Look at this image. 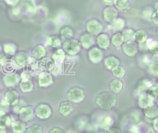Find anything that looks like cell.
<instances>
[{"label":"cell","mask_w":158,"mask_h":133,"mask_svg":"<svg viewBox=\"0 0 158 133\" xmlns=\"http://www.w3.org/2000/svg\"><path fill=\"white\" fill-rule=\"evenodd\" d=\"M19 80H20V76H19L15 72L5 74L3 77V82H4L5 86H6L8 88H13L16 85L19 84L20 83Z\"/></svg>","instance_id":"obj_9"},{"label":"cell","mask_w":158,"mask_h":133,"mask_svg":"<svg viewBox=\"0 0 158 133\" xmlns=\"http://www.w3.org/2000/svg\"><path fill=\"white\" fill-rule=\"evenodd\" d=\"M34 115H35V110L33 109L32 106H24L19 113V119L23 122H28V121L31 120L33 118Z\"/></svg>","instance_id":"obj_11"},{"label":"cell","mask_w":158,"mask_h":133,"mask_svg":"<svg viewBox=\"0 0 158 133\" xmlns=\"http://www.w3.org/2000/svg\"><path fill=\"white\" fill-rule=\"evenodd\" d=\"M148 40V33L145 30L143 29H139L135 31L134 34V41L139 44H145Z\"/></svg>","instance_id":"obj_18"},{"label":"cell","mask_w":158,"mask_h":133,"mask_svg":"<svg viewBox=\"0 0 158 133\" xmlns=\"http://www.w3.org/2000/svg\"><path fill=\"white\" fill-rule=\"evenodd\" d=\"M125 43V39L123 37L122 32H115L112 35L111 38V44L113 46H115L116 48H119L120 46H122Z\"/></svg>","instance_id":"obj_20"},{"label":"cell","mask_w":158,"mask_h":133,"mask_svg":"<svg viewBox=\"0 0 158 133\" xmlns=\"http://www.w3.org/2000/svg\"><path fill=\"white\" fill-rule=\"evenodd\" d=\"M5 2L7 4V5H9V6H15L18 3H19V0H5Z\"/></svg>","instance_id":"obj_51"},{"label":"cell","mask_w":158,"mask_h":133,"mask_svg":"<svg viewBox=\"0 0 158 133\" xmlns=\"http://www.w3.org/2000/svg\"><path fill=\"white\" fill-rule=\"evenodd\" d=\"M156 57H157V60H158V56H156Z\"/></svg>","instance_id":"obj_63"},{"label":"cell","mask_w":158,"mask_h":133,"mask_svg":"<svg viewBox=\"0 0 158 133\" xmlns=\"http://www.w3.org/2000/svg\"><path fill=\"white\" fill-rule=\"evenodd\" d=\"M19 102V93L14 89H9L5 93L4 97L2 98V104L1 105H5L7 106H14Z\"/></svg>","instance_id":"obj_5"},{"label":"cell","mask_w":158,"mask_h":133,"mask_svg":"<svg viewBox=\"0 0 158 133\" xmlns=\"http://www.w3.org/2000/svg\"><path fill=\"white\" fill-rule=\"evenodd\" d=\"M0 121H1V127H4V128L11 127V125L13 123L11 118L9 116H7V114L5 115V116H2Z\"/></svg>","instance_id":"obj_40"},{"label":"cell","mask_w":158,"mask_h":133,"mask_svg":"<svg viewBox=\"0 0 158 133\" xmlns=\"http://www.w3.org/2000/svg\"><path fill=\"white\" fill-rule=\"evenodd\" d=\"M152 22L155 24V25H157L158 26V10H155L153 15H152V19H151Z\"/></svg>","instance_id":"obj_49"},{"label":"cell","mask_w":158,"mask_h":133,"mask_svg":"<svg viewBox=\"0 0 158 133\" xmlns=\"http://www.w3.org/2000/svg\"><path fill=\"white\" fill-rule=\"evenodd\" d=\"M102 2H103L105 5H106V6H112V5H114L115 0H102Z\"/></svg>","instance_id":"obj_56"},{"label":"cell","mask_w":158,"mask_h":133,"mask_svg":"<svg viewBox=\"0 0 158 133\" xmlns=\"http://www.w3.org/2000/svg\"><path fill=\"white\" fill-rule=\"evenodd\" d=\"M73 34H74L73 30H72L70 27H69V26H65V27H63V28L60 30V37H61V39H62L64 42L67 41V40L72 39Z\"/></svg>","instance_id":"obj_27"},{"label":"cell","mask_w":158,"mask_h":133,"mask_svg":"<svg viewBox=\"0 0 158 133\" xmlns=\"http://www.w3.org/2000/svg\"><path fill=\"white\" fill-rule=\"evenodd\" d=\"M97 46L101 49H107L110 45V38L107 33H101L96 37Z\"/></svg>","instance_id":"obj_16"},{"label":"cell","mask_w":158,"mask_h":133,"mask_svg":"<svg viewBox=\"0 0 158 133\" xmlns=\"http://www.w3.org/2000/svg\"><path fill=\"white\" fill-rule=\"evenodd\" d=\"M154 101H155V99L152 98L147 93H143V94H140V97H139V106L142 108L146 109V108L154 106Z\"/></svg>","instance_id":"obj_15"},{"label":"cell","mask_w":158,"mask_h":133,"mask_svg":"<svg viewBox=\"0 0 158 133\" xmlns=\"http://www.w3.org/2000/svg\"><path fill=\"white\" fill-rule=\"evenodd\" d=\"M80 42L81 44V46L85 49H89V48H92L95 43V40H94V35L90 34V33H83L81 35L80 37Z\"/></svg>","instance_id":"obj_14"},{"label":"cell","mask_w":158,"mask_h":133,"mask_svg":"<svg viewBox=\"0 0 158 133\" xmlns=\"http://www.w3.org/2000/svg\"><path fill=\"white\" fill-rule=\"evenodd\" d=\"M33 88H34V84L31 81H21L19 83V89L24 94L32 92Z\"/></svg>","instance_id":"obj_30"},{"label":"cell","mask_w":158,"mask_h":133,"mask_svg":"<svg viewBox=\"0 0 158 133\" xmlns=\"http://www.w3.org/2000/svg\"><path fill=\"white\" fill-rule=\"evenodd\" d=\"M153 126H154L155 131L158 133V118L154 119V121H153Z\"/></svg>","instance_id":"obj_55"},{"label":"cell","mask_w":158,"mask_h":133,"mask_svg":"<svg viewBox=\"0 0 158 133\" xmlns=\"http://www.w3.org/2000/svg\"><path fill=\"white\" fill-rule=\"evenodd\" d=\"M45 44L46 45L52 47V48H59L63 44H61V39L55 36V35H50L45 39Z\"/></svg>","instance_id":"obj_24"},{"label":"cell","mask_w":158,"mask_h":133,"mask_svg":"<svg viewBox=\"0 0 158 133\" xmlns=\"http://www.w3.org/2000/svg\"><path fill=\"white\" fill-rule=\"evenodd\" d=\"M10 60H11L10 56H7V55H6V54L2 55V56H1V60H0L1 66H4L5 64H6V63H7L8 61H10Z\"/></svg>","instance_id":"obj_48"},{"label":"cell","mask_w":158,"mask_h":133,"mask_svg":"<svg viewBox=\"0 0 158 133\" xmlns=\"http://www.w3.org/2000/svg\"><path fill=\"white\" fill-rule=\"evenodd\" d=\"M113 124H114V120L110 117H107V116L101 118L100 120L98 121L99 128L104 131H108L109 129H111Z\"/></svg>","instance_id":"obj_22"},{"label":"cell","mask_w":158,"mask_h":133,"mask_svg":"<svg viewBox=\"0 0 158 133\" xmlns=\"http://www.w3.org/2000/svg\"><path fill=\"white\" fill-rule=\"evenodd\" d=\"M65 59H66V52L63 49H57L52 55V60L54 61V63L57 65L62 66V63L64 62Z\"/></svg>","instance_id":"obj_21"},{"label":"cell","mask_w":158,"mask_h":133,"mask_svg":"<svg viewBox=\"0 0 158 133\" xmlns=\"http://www.w3.org/2000/svg\"><path fill=\"white\" fill-rule=\"evenodd\" d=\"M35 116L41 119V120H44V119H48L51 116H52V108L49 105L42 103L40 105H38L35 107Z\"/></svg>","instance_id":"obj_6"},{"label":"cell","mask_w":158,"mask_h":133,"mask_svg":"<svg viewBox=\"0 0 158 133\" xmlns=\"http://www.w3.org/2000/svg\"><path fill=\"white\" fill-rule=\"evenodd\" d=\"M19 69V66L16 64V62H15V60L14 59H11L10 61H8L6 64H5L4 66H2V69H3V71L6 73V74H7V73H13L16 69Z\"/></svg>","instance_id":"obj_31"},{"label":"cell","mask_w":158,"mask_h":133,"mask_svg":"<svg viewBox=\"0 0 158 133\" xmlns=\"http://www.w3.org/2000/svg\"><path fill=\"white\" fill-rule=\"evenodd\" d=\"M23 6H24V8L26 9V11H27V12L31 13V14L35 13V12H36V10H37L36 6H35L32 2H30V1L25 2V3L23 4Z\"/></svg>","instance_id":"obj_41"},{"label":"cell","mask_w":158,"mask_h":133,"mask_svg":"<svg viewBox=\"0 0 158 133\" xmlns=\"http://www.w3.org/2000/svg\"><path fill=\"white\" fill-rule=\"evenodd\" d=\"M131 132V133H139L140 132V129L137 127V125H132L130 129Z\"/></svg>","instance_id":"obj_52"},{"label":"cell","mask_w":158,"mask_h":133,"mask_svg":"<svg viewBox=\"0 0 158 133\" xmlns=\"http://www.w3.org/2000/svg\"><path fill=\"white\" fill-rule=\"evenodd\" d=\"M30 58H31V56H30V55L27 52L20 51V52H19V53L16 54L14 60H15L16 64L19 66V68L25 69L27 67L29 61H30Z\"/></svg>","instance_id":"obj_12"},{"label":"cell","mask_w":158,"mask_h":133,"mask_svg":"<svg viewBox=\"0 0 158 133\" xmlns=\"http://www.w3.org/2000/svg\"><path fill=\"white\" fill-rule=\"evenodd\" d=\"M122 50L126 56H128L130 57H133L134 56L137 55L139 49H138L137 44L133 41H130V42L124 43V44L122 45Z\"/></svg>","instance_id":"obj_13"},{"label":"cell","mask_w":158,"mask_h":133,"mask_svg":"<svg viewBox=\"0 0 158 133\" xmlns=\"http://www.w3.org/2000/svg\"><path fill=\"white\" fill-rule=\"evenodd\" d=\"M0 131H1V133H6V128L0 126Z\"/></svg>","instance_id":"obj_57"},{"label":"cell","mask_w":158,"mask_h":133,"mask_svg":"<svg viewBox=\"0 0 158 133\" xmlns=\"http://www.w3.org/2000/svg\"><path fill=\"white\" fill-rule=\"evenodd\" d=\"M3 51L6 55L12 56L17 52V46L12 43H6L3 44Z\"/></svg>","instance_id":"obj_33"},{"label":"cell","mask_w":158,"mask_h":133,"mask_svg":"<svg viewBox=\"0 0 158 133\" xmlns=\"http://www.w3.org/2000/svg\"><path fill=\"white\" fill-rule=\"evenodd\" d=\"M144 116L147 118H156L158 117V108L155 106H152L144 109Z\"/></svg>","instance_id":"obj_34"},{"label":"cell","mask_w":158,"mask_h":133,"mask_svg":"<svg viewBox=\"0 0 158 133\" xmlns=\"http://www.w3.org/2000/svg\"><path fill=\"white\" fill-rule=\"evenodd\" d=\"M152 98L158 99V84H154L147 92H146Z\"/></svg>","instance_id":"obj_42"},{"label":"cell","mask_w":158,"mask_h":133,"mask_svg":"<svg viewBox=\"0 0 158 133\" xmlns=\"http://www.w3.org/2000/svg\"><path fill=\"white\" fill-rule=\"evenodd\" d=\"M73 110H74L73 106H72L71 102H69V101H63L59 106V112L64 117H68V116L71 115Z\"/></svg>","instance_id":"obj_17"},{"label":"cell","mask_w":158,"mask_h":133,"mask_svg":"<svg viewBox=\"0 0 158 133\" xmlns=\"http://www.w3.org/2000/svg\"><path fill=\"white\" fill-rule=\"evenodd\" d=\"M155 8H156V10H158V1L155 3Z\"/></svg>","instance_id":"obj_58"},{"label":"cell","mask_w":158,"mask_h":133,"mask_svg":"<svg viewBox=\"0 0 158 133\" xmlns=\"http://www.w3.org/2000/svg\"><path fill=\"white\" fill-rule=\"evenodd\" d=\"M94 133H107V132H105V131H95Z\"/></svg>","instance_id":"obj_59"},{"label":"cell","mask_w":158,"mask_h":133,"mask_svg":"<svg viewBox=\"0 0 158 133\" xmlns=\"http://www.w3.org/2000/svg\"><path fill=\"white\" fill-rule=\"evenodd\" d=\"M154 11L151 7H146L145 9H143L142 11V17L145 19H152V15H153Z\"/></svg>","instance_id":"obj_43"},{"label":"cell","mask_w":158,"mask_h":133,"mask_svg":"<svg viewBox=\"0 0 158 133\" xmlns=\"http://www.w3.org/2000/svg\"><path fill=\"white\" fill-rule=\"evenodd\" d=\"M152 86H153V84H152L151 81L145 79V80H143V81L140 82L139 87H138V90H139V91H142V92H144V91L147 92Z\"/></svg>","instance_id":"obj_39"},{"label":"cell","mask_w":158,"mask_h":133,"mask_svg":"<svg viewBox=\"0 0 158 133\" xmlns=\"http://www.w3.org/2000/svg\"><path fill=\"white\" fill-rule=\"evenodd\" d=\"M112 74L116 79H121L125 76L126 74V69L122 66H118L115 69H112Z\"/></svg>","instance_id":"obj_36"},{"label":"cell","mask_w":158,"mask_h":133,"mask_svg":"<svg viewBox=\"0 0 158 133\" xmlns=\"http://www.w3.org/2000/svg\"><path fill=\"white\" fill-rule=\"evenodd\" d=\"M28 133H43V128L41 125L38 124H34L32 126H31L28 130H27Z\"/></svg>","instance_id":"obj_44"},{"label":"cell","mask_w":158,"mask_h":133,"mask_svg":"<svg viewBox=\"0 0 158 133\" xmlns=\"http://www.w3.org/2000/svg\"><path fill=\"white\" fill-rule=\"evenodd\" d=\"M49 133H65V131L62 130V129H59V128H54V129H52Z\"/></svg>","instance_id":"obj_53"},{"label":"cell","mask_w":158,"mask_h":133,"mask_svg":"<svg viewBox=\"0 0 158 133\" xmlns=\"http://www.w3.org/2000/svg\"><path fill=\"white\" fill-rule=\"evenodd\" d=\"M88 57L91 62L94 64H98L103 60L104 52L99 47H92L88 52Z\"/></svg>","instance_id":"obj_10"},{"label":"cell","mask_w":158,"mask_h":133,"mask_svg":"<svg viewBox=\"0 0 158 133\" xmlns=\"http://www.w3.org/2000/svg\"><path fill=\"white\" fill-rule=\"evenodd\" d=\"M104 63H105V66L106 67L107 69L112 70V69H115L116 67L119 66L120 61H119V59H118L117 56H107V57L105 59Z\"/></svg>","instance_id":"obj_19"},{"label":"cell","mask_w":158,"mask_h":133,"mask_svg":"<svg viewBox=\"0 0 158 133\" xmlns=\"http://www.w3.org/2000/svg\"><path fill=\"white\" fill-rule=\"evenodd\" d=\"M156 36H157V39H158V29H157V31H156Z\"/></svg>","instance_id":"obj_61"},{"label":"cell","mask_w":158,"mask_h":133,"mask_svg":"<svg viewBox=\"0 0 158 133\" xmlns=\"http://www.w3.org/2000/svg\"><path fill=\"white\" fill-rule=\"evenodd\" d=\"M66 96L69 102L74 104H80L85 99V92L82 88L74 86L69 89Z\"/></svg>","instance_id":"obj_2"},{"label":"cell","mask_w":158,"mask_h":133,"mask_svg":"<svg viewBox=\"0 0 158 133\" xmlns=\"http://www.w3.org/2000/svg\"><path fill=\"white\" fill-rule=\"evenodd\" d=\"M156 67H157V71H158V60H156Z\"/></svg>","instance_id":"obj_60"},{"label":"cell","mask_w":158,"mask_h":133,"mask_svg":"<svg viewBox=\"0 0 158 133\" xmlns=\"http://www.w3.org/2000/svg\"><path fill=\"white\" fill-rule=\"evenodd\" d=\"M96 105L102 110H110L116 106L117 97L114 93L103 92L99 94L96 97Z\"/></svg>","instance_id":"obj_1"},{"label":"cell","mask_w":158,"mask_h":133,"mask_svg":"<svg viewBox=\"0 0 158 133\" xmlns=\"http://www.w3.org/2000/svg\"><path fill=\"white\" fill-rule=\"evenodd\" d=\"M46 48L44 45H37L32 50V56L36 59H42L46 56Z\"/></svg>","instance_id":"obj_26"},{"label":"cell","mask_w":158,"mask_h":133,"mask_svg":"<svg viewBox=\"0 0 158 133\" xmlns=\"http://www.w3.org/2000/svg\"><path fill=\"white\" fill-rule=\"evenodd\" d=\"M24 106H26V103H25V101H23V100H19V102L16 106H12V108H13V112H14V113H19V112H20V110H21Z\"/></svg>","instance_id":"obj_46"},{"label":"cell","mask_w":158,"mask_h":133,"mask_svg":"<svg viewBox=\"0 0 158 133\" xmlns=\"http://www.w3.org/2000/svg\"><path fill=\"white\" fill-rule=\"evenodd\" d=\"M141 61H142L145 66H149V65L154 61V60H152V59H151V57H150L148 55H144V56H143V57H142Z\"/></svg>","instance_id":"obj_47"},{"label":"cell","mask_w":158,"mask_h":133,"mask_svg":"<svg viewBox=\"0 0 158 133\" xmlns=\"http://www.w3.org/2000/svg\"><path fill=\"white\" fill-rule=\"evenodd\" d=\"M62 47L69 56H76L81 49V44L77 39H69L63 43Z\"/></svg>","instance_id":"obj_3"},{"label":"cell","mask_w":158,"mask_h":133,"mask_svg":"<svg viewBox=\"0 0 158 133\" xmlns=\"http://www.w3.org/2000/svg\"><path fill=\"white\" fill-rule=\"evenodd\" d=\"M85 29H86V31L92 35H96L98 36L99 34L103 33V31H104V25L102 24V22H100L98 19H89L87 22H86V25H85Z\"/></svg>","instance_id":"obj_4"},{"label":"cell","mask_w":158,"mask_h":133,"mask_svg":"<svg viewBox=\"0 0 158 133\" xmlns=\"http://www.w3.org/2000/svg\"><path fill=\"white\" fill-rule=\"evenodd\" d=\"M147 44V50L153 55V56H158V41L154 39H148L146 42Z\"/></svg>","instance_id":"obj_29"},{"label":"cell","mask_w":158,"mask_h":133,"mask_svg":"<svg viewBox=\"0 0 158 133\" xmlns=\"http://www.w3.org/2000/svg\"><path fill=\"white\" fill-rule=\"evenodd\" d=\"M107 133H122L121 131L119 129H117V128H111L107 131Z\"/></svg>","instance_id":"obj_54"},{"label":"cell","mask_w":158,"mask_h":133,"mask_svg":"<svg viewBox=\"0 0 158 133\" xmlns=\"http://www.w3.org/2000/svg\"><path fill=\"white\" fill-rule=\"evenodd\" d=\"M26 124L23 121H14L11 125L13 133H24L26 131Z\"/></svg>","instance_id":"obj_28"},{"label":"cell","mask_w":158,"mask_h":133,"mask_svg":"<svg viewBox=\"0 0 158 133\" xmlns=\"http://www.w3.org/2000/svg\"><path fill=\"white\" fill-rule=\"evenodd\" d=\"M114 6L118 11H125L130 8L131 2H130V0H115Z\"/></svg>","instance_id":"obj_32"},{"label":"cell","mask_w":158,"mask_h":133,"mask_svg":"<svg viewBox=\"0 0 158 133\" xmlns=\"http://www.w3.org/2000/svg\"><path fill=\"white\" fill-rule=\"evenodd\" d=\"M20 11H21V8L19 6H14L12 7L11 9V13L12 15H15V16H19L20 14Z\"/></svg>","instance_id":"obj_50"},{"label":"cell","mask_w":158,"mask_h":133,"mask_svg":"<svg viewBox=\"0 0 158 133\" xmlns=\"http://www.w3.org/2000/svg\"><path fill=\"white\" fill-rule=\"evenodd\" d=\"M68 133H74V132H72V131H69Z\"/></svg>","instance_id":"obj_62"},{"label":"cell","mask_w":158,"mask_h":133,"mask_svg":"<svg viewBox=\"0 0 158 133\" xmlns=\"http://www.w3.org/2000/svg\"><path fill=\"white\" fill-rule=\"evenodd\" d=\"M118 10L113 6H106L103 11L104 20L107 23H112L118 18Z\"/></svg>","instance_id":"obj_8"},{"label":"cell","mask_w":158,"mask_h":133,"mask_svg":"<svg viewBox=\"0 0 158 133\" xmlns=\"http://www.w3.org/2000/svg\"><path fill=\"white\" fill-rule=\"evenodd\" d=\"M125 25H126V21L123 18L118 17L112 23H111V28L112 31H116V32H119L120 31L125 29Z\"/></svg>","instance_id":"obj_23"},{"label":"cell","mask_w":158,"mask_h":133,"mask_svg":"<svg viewBox=\"0 0 158 133\" xmlns=\"http://www.w3.org/2000/svg\"><path fill=\"white\" fill-rule=\"evenodd\" d=\"M109 88H110L112 93L119 94L123 89V82L119 79H114L109 83Z\"/></svg>","instance_id":"obj_25"},{"label":"cell","mask_w":158,"mask_h":133,"mask_svg":"<svg viewBox=\"0 0 158 133\" xmlns=\"http://www.w3.org/2000/svg\"><path fill=\"white\" fill-rule=\"evenodd\" d=\"M48 72H50L53 76H58L61 74L62 72V66L61 65H57L56 63H53L48 70Z\"/></svg>","instance_id":"obj_38"},{"label":"cell","mask_w":158,"mask_h":133,"mask_svg":"<svg viewBox=\"0 0 158 133\" xmlns=\"http://www.w3.org/2000/svg\"><path fill=\"white\" fill-rule=\"evenodd\" d=\"M32 74L31 71L27 70V69H24L21 73H20V79L22 81H31L32 79Z\"/></svg>","instance_id":"obj_45"},{"label":"cell","mask_w":158,"mask_h":133,"mask_svg":"<svg viewBox=\"0 0 158 133\" xmlns=\"http://www.w3.org/2000/svg\"><path fill=\"white\" fill-rule=\"evenodd\" d=\"M157 105H158V99H157Z\"/></svg>","instance_id":"obj_64"},{"label":"cell","mask_w":158,"mask_h":133,"mask_svg":"<svg viewBox=\"0 0 158 133\" xmlns=\"http://www.w3.org/2000/svg\"><path fill=\"white\" fill-rule=\"evenodd\" d=\"M54 83L53 75L48 71H42L38 75V84L42 88L49 87Z\"/></svg>","instance_id":"obj_7"},{"label":"cell","mask_w":158,"mask_h":133,"mask_svg":"<svg viewBox=\"0 0 158 133\" xmlns=\"http://www.w3.org/2000/svg\"><path fill=\"white\" fill-rule=\"evenodd\" d=\"M122 34H123V37L125 39V42H130V41H133L134 40L135 31H133L132 29H130V28L124 29L123 31H122Z\"/></svg>","instance_id":"obj_37"},{"label":"cell","mask_w":158,"mask_h":133,"mask_svg":"<svg viewBox=\"0 0 158 133\" xmlns=\"http://www.w3.org/2000/svg\"><path fill=\"white\" fill-rule=\"evenodd\" d=\"M54 61L51 58H44L39 62V69L43 71H48Z\"/></svg>","instance_id":"obj_35"}]
</instances>
